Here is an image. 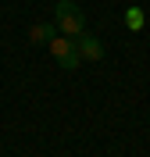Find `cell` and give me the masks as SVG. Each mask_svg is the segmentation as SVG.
I'll list each match as a JSON object with an SVG mask.
<instances>
[{
	"label": "cell",
	"mask_w": 150,
	"mask_h": 157,
	"mask_svg": "<svg viewBox=\"0 0 150 157\" xmlns=\"http://www.w3.org/2000/svg\"><path fill=\"white\" fill-rule=\"evenodd\" d=\"M54 25H57V32L75 39L79 32H86V14L75 0H57L54 4Z\"/></svg>",
	"instance_id": "6da1fadb"
},
{
	"label": "cell",
	"mask_w": 150,
	"mask_h": 157,
	"mask_svg": "<svg viewBox=\"0 0 150 157\" xmlns=\"http://www.w3.org/2000/svg\"><path fill=\"white\" fill-rule=\"evenodd\" d=\"M50 54H54V61H57L64 71H75L82 64V57H79V50H75V39L71 36H54L50 39Z\"/></svg>",
	"instance_id": "7a4b0ae2"
},
{
	"label": "cell",
	"mask_w": 150,
	"mask_h": 157,
	"mask_svg": "<svg viewBox=\"0 0 150 157\" xmlns=\"http://www.w3.org/2000/svg\"><path fill=\"white\" fill-rule=\"evenodd\" d=\"M75 50H79L82 61H100L104 57V43H100L97 36H90V32H79V36H75Z\"/></svg>",
	"instance_id": "3957f363"
},
{
	"label": "cell",
	"mask_w": 150,
	"mask_h": 157,
	"mask_svg": "<svg viewBox=\"0 0 150 157\" xmlns=\"http://www.w3.org/2000/svg\"><path fill=\"white\" fill-rule=\"evenodd\" d=\"M54 32H57V25H54V21H36V25L29 29V43L43 47V43H50V39H54Z\"/></svg>",
	"instance_id": "277c9868"
},
{
	"label": "cell",
	"mask_w": 150,
	"mask_h": 157,
	"mask_svg": "<svg viewBox=\"0 0 150 157\" xmlns=\"http://www.w3.org/2000/svg\"><path fill=\"white\" fill-rule=\"evenodd\" d=\"M125 25H129L132 32H140L143 25H147V14H143V7H125Z\"/></svg>",
	"instance_id": "5b68a950"
}]
</instances>
